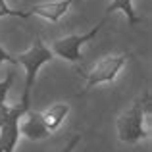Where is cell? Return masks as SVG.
<instances>
[{
	"instance_id": "9c48e42d",
	"label": "cell",
	"mask_w": 152,
	"mask_h": 152,
	"mask_svg": "<svg viewBox=\"0 0 152 152\" xmlns=\"http://www.w3.org/2000/svg\"><path fill=\"white\" fill-rule=\"evenodd\" d=\"M19 121H12L0 129V152H14L19 141Z\"/></svg>"
},
{
	"instance_id": "277c9868",
	"label": "cell",
	"mask_w": 152,
	"mask_h": 152,
	"mask_svg": "<svg viewBox=\"0 0 152 152\" xmlns=\"http://www.w3.org/2000/svg\"><path fill=\"white\" fill-rule=\"evenodd\" d=\"M106 19H108V18H102L100 21H98L91 31H87V33H81V35H67V37L56 39V41L52 42L50 52H52V54H56L58 58L67 60V62H73V64L81 62V60H83L81 46L85 45V42H89L91 39H94L98 33H100V29L104 27Z\"/></svg>"
},
{
	"instance_id": "5b68a950",
	"label": "cell",
	"mask_w": 152,
	"mask_h": 152,
	"mask_svg": "<svg viewBox=\"0 0 152 152\" xmlns=\"http://www.w3.org/2000/svg\"><path fill=\"white\" fill-rule=\"evenodd\" d=\"M19 135H23L25 139H29V141H45V139L50 137V131L45 127V123H42L41 119V112H35L33 108H29V110L23 114V118L19 119Z\"/></svg>"
},
{
	"instance_id": "ba28073f",
	"label": "cell",
	"mask_w": 152,
	"mask_h": 152,
	"mask_svg": "<svg viewBox=\"0 0 152 152\" xmlns=\"http://www.w3.org/2000/svg\"><path fill=\"white\" fill-rule=\"evenodd\" d=\"M114 12H123L129 25H139V23L145 21L141 15H137L135 6H133V0H112V2L108 4V8H106V18L112 15Z\"/></svg>"
},
{
	"instance_id": "7c38bea8",
	"label": "cell",
	"mask_w": 152,
	"mask_h": 152,
	"mask_svg": "<svg viewBox=\"0 0 152 152\" xmlns=\"http://www.w3.org/2000/svg\"><path fill=\"white\" fill-rule=\"evenodd\" d=\"M14 71H8L6 79L0 81V104H6V96H8V91L12 89V83H14Z\"/></svg>"
},
{
	"instance_id": "6da1fadb",
	"label": "cell",
	"mask_w": 152,
	"mask_h": 152,
	"mask_svg": "<svg viewBox=\"0 0 152 152\" xmlns=\"http://www.w3.org/2000/svg\"><path fill=\"white\" fill-rule=\"evenodd\" d=\"M150 104V91H145L141 96L131 102L129 108L121 112L115 119V133L118 139L125 145H137L150 137V131L145 127L146 112Z\"/></svg>"
},
{
	"instance_id": "8fae6325",
	"label": "cell",
	"mask_w": 152,
	"mask_h": 152,
	"mask_svg": "<svg viewBox=\"0 0 152 152\" xmlns=\"http://www.w3.org/2000/svg\"><path fill=\"white\" fill-rule=\"evenodd\" d=\"M8 15H12V18H19V19H27V18H31L29 12L12 10V8L6 4V0H0V18H8Z\"/></svg>"
},
{
	"instance_id": "5bb4252c",
	"label": "cell",
	"mask_w": 152,
	"mask_h": 152,
	"mask_svg": "<svg viewBox=\"0 0 152 152\" xmlns=\"http://www.w3.org/2000/svg\"><path fill=\"white\" fill-rule=\"evenodd\" d=\"M4 62L12 64V66H18V62H15V58H14V56H12L10 52H6V50L2 48V46H0V66H2Z\"/></svg>"
},
{
	"instance_id": "30bf717a",
	"label": "cell",
	"mask_w": 152,
	"mask_h": 152,
	"mask_svg": "<svg viewBox=\"0 0 152 152\" xmlns=\"http://www.w3.org/2000/svg\"><path fill=\"white\" fill-rule=\"evenodd\" d=\"M27 110H29V108L23 106V104H15V106L0 104V129H2L4 125H8V123H12V121H19Z\"/></svg>"
},
{
	"instance_id": "8992f818",
	"label": "cell",
	"mask_w": 152,
	"mask_h": 152,
	"mask_svg": "<svg viewBox=\"0 0 152 152\" xmlns=\"http://www.w3.org/2000/svg\"><path fill=\"white\" fill-rule=\"evenodd\" d=\"M69 6H71V0H56V2L35 4V6L29 10V15H39V18L46 19V21L56 23L67 14Z\"/></svg>"
},
{
	"instance_id": "52a82bcc",
	"label": "cell",
	"mask_w": 152,
	"mask_h": 152,
	"mask_svg": "<svg viewBox=\"0 0 152 152\" xmlns=\"http://www.w3.org/2000/svg\"><path fill=\"white\" fill-rule=\"evenodd\" d=\"M67 114H69V104L67 102H56V104H52L50 108H46L45 112H41V119H42L46 129H48L50 133H54V131L60 129V125L66 121Z\"/></svg>"
},
{
	"instance_id": "7a4b0ae2",
	"label": "cell",
	"mask_w": 152,
	"mask_h": 152,
	"mask_svg": "<svg viewBox=\"0 0 152 152\" xmlns=\"http://www.w3.org/2000/svg\"><path fill=\"white\" fill-rule=\"evenodd\" d=\"M52 60H54V54H52L50 48L41 41L39 35H35L31 46L25 52L15 56L18 66L21 64V66L25 67V89H23V96H21L23 106L31 108L29 98H31V91H33V87H35V81H37V73L41 71V67L45 66V64L52 62Z\"/></svg>"
},
{
	"instance_id": "9a60e30c",
	"label": "cell",
	"mask_w": 152,
	"mask_h": 152,
	"mask_svg": "<svg viewBox=\"0 0 152 152\" xmlns=\"http://www.w3.org/2000/svg\"><path fill=\"white\" fill-rule=\"evenodd\" d=\"M71 2H73V0H71Z\"/></svg>"
},
{
	"instance_id": "3957f363",
	"label": "cell",
	"mask_w": 152,
	"mask_h": 152,
	"mask_svg": "<svg viewBox=\"0 0 152 152\" xmlns=\"http://www.w3.org/2000/svg\"><path fill=\"white\" fill-rule=\"evenodd\" d=\"M131 60V52H119V54H108L102 60L94 64V67L85 73V91H91L93 87L102 83H114L118 73L125 67V64Z\"/></svg>"
},
{
	"instance_id": "4fadbf2b",
	"label": "cell",
	"mask_w": 152,
	"mask_h": 152,
	"mask_svg": "<svg viewBox=\"0 0 152 152\" xmlns=\"http://www.w3.org/2000/svg\"><path fill=\"white\" fill-rule=\"evenodd\" d=\"M81 142V135H73V137L69 139V141L66 142V146H64L60 152H73L75 148H77V145Z\"/></svg>"
}]
</instances>
